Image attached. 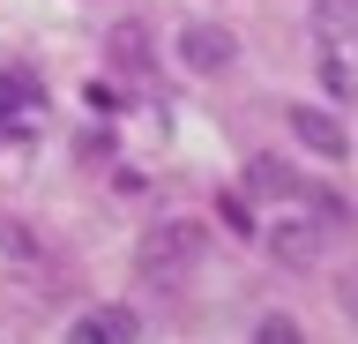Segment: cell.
<instances>
[{
	"label": "cell",
	"instance_id": "cell-15",
	"mask_svg": "<svg viewBox=\"0 0 358 344\" xmlns=\"http://www.w3.org/2000/svg\"><path fill=\"white\" fill-rule=\"evenodd\" d=\"M336 299H343V307L358 315V262H351V270H336Z\"/></svg>",
	"mask_w": 358,
	"mask_h": 344
},
{
	"label": "cell",
	"instance_id": "cell-4",
	"mask_svg": "<svg viewBox=\"0 0 358 344\" xmlns=\"http://www.w3.org/2000/svg\"><path fill=\"white\" fill-rule=\"evenodd\" d=\"M105 60L120 75H134V83H142V75L157 68V38H150V23H142V15H120V23L105 30Z\"/></svg>",
	"mask_w": 358,
	"mask_h": 344
},
{
	"label": "cell",
	"instance_id": "cell-1",
	"mask_svg": "<svg viewBox=\"0 0 358 344\" xmlns=\"http://www.w3.org/2000/svg\"><path fill=\"white\" fill-rule=\"evenodd\" d=\"M194 254H201V225H157L142 247H134V270L157 277V284H179V277L194 270Z\"/></svg>",
	"mask_w": 358,
	"mask_h": 344
},
{
	"label": "cell",
	"instance_id": "cell-6",
	"mask_svg": "<svg viewBox=\"0 0 358 344\" xmlns=\"http://www.w3.org/2000/svg\"><path fill=\"white\" fill-rule=\"evenodd\" d=\"M134 337H142V315H134V307H120V299H105V307L75 315V329H67V344H134Z\"/></svg>",
	"mask_w": 358,
	"mask_h": 344
},
{
	"label": "cell",
	"instance_id": "cell-5",
	"mask_svg": "<svg viewBox=\"0 0 358 344\" xmlns=\"http://www.w3.org/2000/svg\"><path fill=\"white\" fill-rule=\"evenodd\" d=\"M284 120H291V135L306 142L313 158H329V165L351 150V135H343V120H336L329 105H284Z\"/></svg>",
	"mask_w": 358,
	"mask_h": 344
},
{
	"label": "cell",
	"instance_id": "cell-10",
	"mask_svg": "<svg viewBox=\"0 0 358 344\" xmlns=\"http://www.w3.org/2000/svg\"><path fill=\"white\" fill-rule=\"evenodd\" d=\"M321 83H329L336 97H358V68H351V53H321Z\"/></svg>",
	"mask_w": 358,
	"mask_h": 344
},
{
	"label": "cell",
	"instance_id": "cell-9",
	"mask_svg": "<svg viewBox=\"0 0 358 344\" xmlns=\"http://www.w3.org/2000/svg\"><path fill=\"white\" fill-rule=\"evenodd\" d=\"M313 232H321V217H284L276 225V254L284 262H313Z\"/></svg>",
	"mask_w": 358,
	"mask_h": 344
},
{
	"label": "cell",
	"instance_id": "cell-14",
	"mask_svg": "<svg viewBox=\"0 0 358 344\" xmlns=\"http://www.w3.org/2000/svg\"><path fill=\"white\" fill-rule=\"evenodd\" d=\"M83 105H90V113H112L120 97H112V83H97V75H90V83H83Z\"/></svg>",
	"mask_w": 358,
	"mask_h": 344
},
{
	"label": "cell",
	"instance_id": "cell-12",
	"mask_svg": "<svg viewBox=\"0 0 358 344\" xmlns=\"http://www.w3.org/2000/svg\"><path fill=\"white\" fill-rule=\"evenodd\" d=\"M254 344H306V329H299L291 315H262L254 322Z\"/></svg>",
	"mask_w": 358,
	"mask_h": 344
},
{
	"label": "cell",
	"instance_id": "cell-2",
	"mask_svg": "<svg viewBox=\"0 0 358 344\" xmlns=\"http://www.w3.org/2000/svg\"><path fill=\"white\" fill-rule=\"evenodd\" d=\"M45 113V83L30 68H0V135H30Z\"/></svg>",
	"mask_w": 358,
	"mask_h": 344
},
{
	"label": "cell",
	"instance_id": "cell-11",
	"mask_svg": "<svg viewBox=\"0 0 358 344\" xmlns=\"http://www.w3.org/2000/svg\"><path fill=\"white\" fill-rule=\"evenodd\" d=\"M306 209L321 217V225H343V217H351V202H343L336 187H321V180H306Z\"/></svg>",
	"mask_w": 358,
	"mask_h": 344
},
{
	"label": "cell",
	"instance_id": "cell-13",
	"mask_svg": "<svg viewBox=\"0 0 358 344\" xmlns=\"http://www.w3.org/2000/svg\"><path fill=\"white\" fill-rule=\"evenodd\" d=\"M217 217H224L231 232H239V240H262V232H254V209H246L239 195H224V202H217Z\"/></svg>",
	"mask_w": 358,
	"mask_h": 344
},
{
	"label": "cell",
	"instance_id": "cell-7",
	"mask_svg": "<svg viewBox=\"0 0 358 344\" xmlns=\"http://www.w3.org/2000/svg\"><path fill=\"white\" fill-rule=\"evenodd\" d=\"M246 195H262V202H306V172H291L284 158H246Z\"/></svg>",
	"mask_w": 358,
	"mask_h": 344
},
{
	"label": "cell",
	"instance_id": "cell-3",
	"mask_svg": "<svg viewBox=\"0 0 358 344\" xmlns=\"http://www.w3.org/2000/svg\"><path fill=\"white\" fill-rule=\"evenodd\" d=\"M239 60V38L231 30H217V23H187L179 30V68L187 75H224Z\"/></svg>",
	"mask_w": 358,
	"mask_h": 344
},
{
	"label": "cell",
	"instance_id": "cell-8",
	"mask_svg": "<svg viewBox=\"0 0 358 344\" xmlns=\"http://www.w3.org/2000/svg\"><path fill=\"white\" fill-rule=\"evenodd\" d=\"M313 30H321V38H336V46H343V38H358V0H313Z\"/></svg>",
	"mask_w": 358,
	"mask_h": 344
}]
</instances>
